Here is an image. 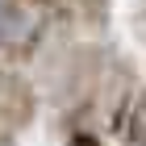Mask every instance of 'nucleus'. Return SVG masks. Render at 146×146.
I'll return each instance as SVG.
<instances>
[{
  "instance_id": "1",
  "label": "nucleus",
  "mask_w": 146,
  "mask_h": 146,
  "mask_svg": "<svg viewBox=\"0 0 146 146\" xmlns=\"http://www.w3.org/2000/svg\"><path fill=\"white\" fill-rule=\"evenodd\" d=\"M63 17L54 13H42L34 4H21V0H0V58L4 63H34L42 54V46L50 42L54 25Z\"/></svg>"
},
{
  "instance_id": "5",
  "label": "nucleus",
  "mask_w": 146,
  "mask_h": 146,
  "mask_svg": "<svg viewBox=\"0 0 146 146\" xmlns=\"http://www.w3.org/2000/svg\"><path fill=\"white\" fill-rule=\"evenodd\" d=\"M67 13L84 29H109L113 21V0H67Z\"/></svg>"
},
{
  "instance_id": "4",
  "label": "nucleus",
  "mask_w": 146,
  "mask_h": 146,
  "mask_svg": "<svg viewBox=\"0 0 146 146\" xmlns=\"http://www.w3.org/2000/svg\"><path fill=\"white\" fill-rule=\"evenodd\" d=\"M117 138H121V146H146V84L138 88L134 104L125 109L121 125H117Z\"/></svg>"
},
{
  "instance_id": "8",
  "label": "nucleus",
  "mask_w": 146,
  "mask_h": 146,
  "mask_svg": "<svg viewBox=\"0 0 146 146\" xmlns=\"http://www.w3.org/2000/svg\"><path fill=\"white\" fill-rule=\"evenodd\" d=\"M0 146H17V129H9L4 121H0Z\"/></svg>"
},
{
  "instance_id": "6",
  "label": "nucleus",
  "mask_w": 146,
  "mask_h": 146,
  "mask_svg": "<svg viewBox=\"0 0 146 146\" xmlns=\"http://www.w3.org/2000/svg\"><path fill=\"white\" fill-rule=\"evenodd\" d=\"M63 146H109V142L96 134V125H75L63 134Z\"/></svg>"
},
{
  "instance_id": "9",
  "label": "nucleus",
  "mask_w": 146,
  "mask_h": 146,
  "mask_svg": "<svg viewBox=\"0 0 146 146\" xmlns=\"http://www.w3.org/2000/svg\"><path fill=\"white\" fill-rule=\"evenodd\" d=\"M138 34L146 38V0H142V9H138Z\"/></svg>"
},
{
  "instance_id": "7",
  "label": "nucleus",
  "mask_w": 146,
  "mask_h": 146,
  "mask_svg": "<svg viewBox=\"0 0 146 146\" xmlns=\"http://www.w3.org/2000/svg\"><path fill=\"white\" fill-rule=\"evenodd\" d=\"M21 4H34V9H42V13H54V17H63V21H75L67 13V0H21Z\"/></svg>"
},
{
  "instance_id": "2",
  "label": "nucleus",
  "mask_w": 146,
  "mask_h": 146,
  "mask_svg": "<svg viewBox=\"0 0 146 146\" xmlns=\"http://www.w3.org/2000/svg\"><path fill=\"white\" fill-rule=\"evenodd\" d=\"M0 121L17 134L38 121V88L17 63H4V58H0Z\"/></svg>"
},
{
  "instance_id": "3",
  "label": "nucleus",
  "mask_w": 146,
  "mask_h": 146,
  "mask_svg": "<svg viewBox=\"0 0 146 146\" xmlns=\"http://www.w3.org/2000/svg\"><path fill=\"white\" fill-rule=\"evenodd\" d=\"M134 96H138V67H134V58L113 54L109 71H104V84H100V117H109L113 134H117L125 109L134 104Z\"/></svg>"
}]
</instances>
